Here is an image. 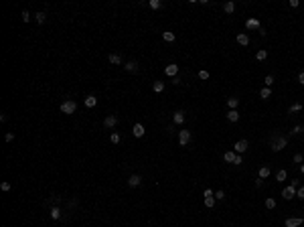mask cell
<instances>
[{
  "instance_id": "cell-1",
  "label": "cell",
  "mask_w": 304,
  "mask_h": 227,
  "mask_svg": "<svg viewBox=\"0 0 304 227\" xmlns=\"http://www.w3.org/2000/svg\"><path fill=\"white\" fill-rule=\"evenodd\" d=\"M286 146H288V138H286V136H274L272 144H270L272 152H280V150H284Z\"/></svg>"
},
{
  "instance_id": "cell-2",
  "label": "cell",
  "mask_w": 304,
  "mask_h": 227,
  "mask_svg": "<svg viewBox=\"0 0 304 227\" xmlns=\"http://www.w3.org/2000/svg\"><path fill=\"white\" fill-rule=\"evenodd\" d=\"M75 110H77V104L73 100H67L61 104V114H75Z\"/></svg>"
},
{
  "instance_id": "cell-3",
  "label": "cell",
  "mask_w": 304,
  "mask_h": 227,
  "mask_svg": "<svg viewBox=\"0 0 304 227\" xmlns=\"http://www.w3.org/2000/svg\"><path fill=\"white\" fill-rule=\"evenodd\" d=\"M205 207L207 209H213V205H215V193H213L211 189H205Z\"/></svg>"
},
{
  "instance_id": "cell-4",
  "label": "cell",
  "mask_w": 304,
  "mask_h": 227,
  "mask_svg": "<svg viewBox=\"0 0 304 227\" xmlns=\"http://www.w3.org/2000/svg\"><path fill=\"white\" fill-rule=\"evenodd\" d=\"M189 142H191V132L189 130H181L178 132V144H181V146H187Z\"/></svg>"
},
{
  "instance_id": "cell-5",
  "label": "cell",
  "mask_w": 304,
  "mask_h": 227,
  "mask_svg": "<svg viewBox=\"0 0 304 227\" xmlns=\"http://www.w3.org/2000/svg\"><path fill=\"white\" fill-rule=\"evenodd\" d=\"M247 146H250V144H247V140H239V142L233 144V152L235 154H243V152L247 150Z\"/></svg>"
},
{
  "instance_id": "cell-6",
  "label": "cell",
  "mask_w": 304,
  "mask_h": 227,
  "mask_svg": "<svg viewBox=\"0 0 304 227\" xmlns=\"http://www.w3.org/2000/svg\"><path fill=\"white\" fill-rule=\"evenodd\" d=\"M282 197H284L286 201L294 199V197H296V187H294V185H288V187H286L284 191H282Z\"/></svg>"
},
{
  "instance_id": "cell-7",
  "label": "cell",
  "mask_w": 304,
  "mask_h": 227,
  "mask_svg": "<svg viewBox=\"0 0 304 227\" xmlns=\"http://www.w3.org/2000/svg\"><path fill=\"white\" fill-rule=\"evenodd\" d=\"M302 223H304L302 217H288L286 219V227H300Z\"/></svg>"
},
{
  "instance_id": "cell-8",
  "label": "cell",
  "mask_w": 304,
  "mask_h": 227,
  "mask_svg": "<svg viewBox=\"0 0 304 227\" xmlns=\"http://www.w3.org/2000/svg\"><path fill=\"white\" fill-rule=\"evenodd\" d=\"M116 124H118V118H116V116H114V114H110V116H108V118H106V120H104V126H106V128H108V130H112V128H116Z\"/></svg>"
},
{
  "instance_id": "cell-9",
  "label": "cell",
  "mask_w": 304,
  "mask_h": 227,
  "mask_svg": "<svg viewBox=\"0 0 304 227\" xmlns=\"http://www.w3.org/2000/svg\"><path fill=\"white\" fill-rule=\"evenodd\" d=\"M132 134H134L136 138H142V136L146 134V130H144L142 124H134V126H132Z\"/></svg>"
},
{
  "instance_id": "cell-10",
  "label": "cell",
  "mask_w": 304,
  "mask_h": 227,
  "mask_svg": "<svg viewBox=\"0 0 304 227\" xmlns=\"http://www.w3.org/2000/svg\"><path fill=\"white\" fill-rule=\"evenodd\" d=\"M245 28H250V31H254V28H262V24H260V20L258 18H247L245 20Z\"/></svg>"
},
{
  "instance_id": "cell-11",
  "label": "cell",
  "mask_w": 304,
  "mask_h": 227,
  "mask_svg": "<svg viewBox=\"0 0 304 227\" xmlns=\"http://www.w3.org/2000/svg\"><path fill=\"white\" fill-rule=\"evenodd\" d=\"M164 73L168 75V77H177V73H178V65H174V63H173V65H166V67H164Z\"/></svg>"
},
{
  "instance_id": "cell-12",
  "label": "cell",
  "mask_w": 304,
  "mask_h": 227,
  "mask_svg": "<svg viewBox=\"0 0 304 227\" xmlns=\"http://www.w3.org/2000/svg\"><path fill=\"white\" fill-rule=\"evenodd\" d=\"M173 120H174V124H177V126H181V124H185V112H183V110H178V112H174Z\"/></svg>"
},
{
  "instance_id": "cell-13",
  "label": "cell",
  "mask_w": 304,
  "mask_h": 227,
  "mask_svg": "<svg viewBox=\"0 0 304 227\" xmlns=\"http://www.w3.org/2000/svg\"><path fill=\"white\" fill-rule=\"evenodd\" d=\"M83 104H85V108H95V106H97V97L95 95H87L83 100Z\"/></svg>"
},
{
  "instance_id": "cell-14",
  "label": "cell",
  "mask_w": 304,
  "mask_h": 227,
  "mask_svg": "<svg viewBox=\"0 0 304 227\" xmlns=\"http://www.w3.org/2000/svg\"><path fill=\"white\" fill-rule=\"evenodd\" d=\"M140 183H142V177H140V174H132V177L128 178V185L130 187H138Z\"/></svg>"
},
{
  "instance_id": "cell-15",
  "label": "cell",
  "mask_w": 304,
  "mask_h": 227,
  "mask_svg": "<svg viewBox=\"0 0 304 227\" xmlns=\"http://www.w3.org/2000/svg\"><path fill=\"white\" fill-rule=\"evenodd\" d=\"M237 43L243 45V47L250 45V37H247V33H239V35H237Z\"/></svg>"
},
{
  "instance_id": "cell-16",
  "label": "cell",
  "mask_w": 304,
  "mask_h": 227,
  "mask_svg": "<svg viewBox=\"0 0 304 227\" xmlns=\"http://www.w3.org/2000/svg\"><path fill=\"white\" fill-rule=\"evenodd\" d=\"M227 120H229V122H239V112H237V110H229V112H227Z\"/></svg>"
},
{
  "instance_id": "cell-17",
  "label": "cell",
  "mask_w": 304,
  "mask_h": 227,
  "mask_svg": "<svg viewBox=\"0 0 304 227\" xmlns=\"http://www.w3.org/2000/svg\"><path fill=\"white\" fill-rule=\"evenodd\" d=\"M124 67H126V71H130V73H136V71H138V63L136 61H128Z\"/></svg>"
},
{
  "instance_id": "cell-18",
  "label": "cell",
  "mask_w": 304,
  "mask_h": 227,
  "mask_svg": "<svg viewBox=\"0 0 304 227\" xmlns=\"http://www.w3.org/2000/svg\"><path fill=\"white\" fill-rule=\"evenodd\" d=\"M110 63H112V65H120V63H122V57H120L118 53H110Z\"/></svg>"
},
{
  "instance_id": "cell-19",
  "label": "cell",
  "mask_w": 304,
  "mask_h": 227,
  "mask_svg": "<svg viewBox=\"0 0 304 227\" xmlns=\"http://www.w3.org/2000/svg\"><path fill=\"white\" fill-rule=\"evenodd\" d=\"M152 89L156 93H162V91H164V81H154V83H152Z\"/></svg>"
},
{
  "instance_id": "cell-20",
  "label": "cell",
  "mask_w": 304,
  "mask_h": 227,
  "mask_svg": "<svg viewBox=\"0 0 304 227\" xmlns=\"http://www.w3.org/2000/svg\"><path fill=\"white\" fill-rule=\"evenodd\" d=\"M162 39H164L166 43H174V33H170V31H164V33H162Z\"/></svg>"
},
{
  "instance_id": "cell-21",
  "label": "cell",
  "mask_w": 304,
  "mask_h": 227,
  "mask_svg": "<svg viewBox=\"0 0 304 227\" xmlns=\"http://www.w3.org/2000/svg\"><path fill=\"white\" fill-rule=\"evenodd\" d=\"M233 10H235V4L231 2V0H229V2H225V4H223V12H227V14H231Z\"/></svg>"
},
{
  "instance_id": "cell-22",
  "label": "cell",
  "mask_w": 304,
  "mask_h": 227,
  "mask_svg": "<svg viewBox=\"0 0 304 227\" xmlns=\"http://www.w3.org/2000/svg\"><path fill=\"white\" fill-rule=\"evenodd\" d=\"M286 177H288V173H286V170L282 168V170H278V174H276V181H278V183H284V181H286Z\"/></svg>"
},
{
  "instance_id": "cell-23",
  "label": "cell",
  "mask_w": 304,
  "mask_h": 227,
  "mask_svg": "<svg viewBox=\"0 0 304 227\" xmlns=\"http://www.w3.org/2000/svg\"><path fill=\"white\" fill-rule=\"evenodd\" d=\"M235 156H237L235 152H225V154H223V160H225V162H231V164H233Z\"/></svg>"
},
{
  "instance_id": "cell-24",
  "label": "cell",
  "mask_w": 304,
  "mask_h": 227,
  "mask_svg": "<svg viewBox=\"0 0 304 227\" xmlns=\"http://www.w3.org/2000/svg\"><path fill=\"white\" fill-rule=\"evenodd\" d=\"M51 217H53L55 221L61 219V209H59V207H53V209H51Z\"/></svg>"
},
{
  "instance_id": "cell-25",
  "label": "cell",
  "mask_w": 304,
  "mask_h": 227,
  "mask_svg": "<svg viewBox=\"0 0 304 227\" xmlns=\"http://www.w3.org/2000/svg\"><path fill=\"white\" fill-rule=\"evenodd\" d=\"M266 57H268V51L266 49H260L258 53H255V59H258V61H264Z\"/></svg>"
},
{
  "instance_id": "cell-26",
  "label": "cell",
  "mask_w": 304,
  "mask_h": 227,
  "mask_svg": "<svg viewBox=\"0 0 304 227\" xmlns=\"http://www.w3.org/2000/svg\"><path fill=\"white\" fill-rule=\"evenodd\" d=\"M148 6H150L152 10H158V8H162V2H160V0H150V2H148Z\"/></svg>"
},
{
  "instance_id": "cell-27",
  "label": "cell",
  "mask_w": 304,
  "mask_h": 227,
  "mask_svg": "<svg viewBox=\"0 0 304 227\" xmlns=\"http://www.w3.org/2000/svg\"><path fill=\"white\" fill-rule=\"evenodd\" d=\"M270 95H272V89H270V87H264L262 91H260V97H262V100H268Z\"/></svg>"
},
{
  "instance_id": "cell-28",
  "label": "cell",
  "mask_w": 304,
  "mask_h": 227,
  "mask_svg": "<svg viewBox=\"0 0 304 227\" xmlns=\"http://www.w3.org/2000/svg\"><path fill=\"white\" fill-rule=\"evenodd\" d=\"M35 20H37L39 24H43L47 20V14H45V12H37V14H35Z\"/></svg>"
},
{
  "instance_id": "cell-29",
  "label": "cell",
  "mask_w": 304,
  "mask_h": 227,
  "mask_svg": "<svg viewBox=\"0 0 304 227\" xmlns=\"http://www.w3.org/2000/svg\"><path fill=\"white\" fill-rule=\"evenodd\" d=\"M227 106H229L231 110H235L239 106V100H237V97H229V100H227Z\"/></svg>"
},
{
  "instance_id": "cell-30",
  "label": "cell",
  "mask_w": 304,
  "mask_h": 227,
  "mask_svg": "<svg viewBox=\"0 0 304 227\" xmlns=\"http://www.w3.org/2000/svg\"><path fill=\"white\" fill-rule=\"evenodd\" d=\"M270 177V168L268 166H262V168H260V178H268Z\"/></svg>"
},
{
  "instance_id": "cell-31",
  "label": "cell",
  "mask_w": 304,
  "mask_h": 227,
  "mask_svg": "<svg viewBox=\"0 0 304 227\" xmlns=\"http://www.w3.org/2000/svg\"><path fill=\"white\" fill-rule=\"evenodd\" d=\"M110 142H112V144H120V134H118V132H112V134H110Z\"/></svg>"
},
{
  "instance_id": "cell-32",
  "label": "cell",
  "mask_w": 304,
  "mask_h": 227,
  "mask_svg": "<svg viewBox=\"0 0 304 227\" xmlns=\"http://www.w3.org/2000/svg\"><path fill=\"white\" fill-rule=\"evenodd\" d=\"M300 110H302V104H292L288 112H290V114H294V112H300Z\"/></svg>"
},
{
  "instance_id": "cell-33",
  "label": "cell",
  "mask_w": 304,
  "mask_h": 227,
  "mask_svg": "<svg viewBox=\"0 0 304 227\" xmlns=\"http://www.w3.org/2000/svg\"><path fill=\"white\" fill-rule=\"evenodd\" d=\"M266 207H268V209H274V207H276V199H272V197H270V199H266Z\"/></svg>"
},
{
  "instance_id": "cell-34",
  "label": "cell",
  "mask_w": 304,
  "mask_h": 227,
  "mask_svg": "<svg viewBox=\"0 0 304 227\" xmlns=\"http://www.w3.org/2000/svg\"><path fill=\"white\" fill-rule=\"evenodd\" d=\"M31 18H33V14H31V12H28V10H23V20H24V23H28Z\"/></svg>"
},
{
  "instance_id": "cell-35",
  "label": "cell",
  "mask_w": 304,
  "mask_h": 227,
  "mask_svg": "<svg viewBox=\"0 0 304 227\" xmlns=\"http://www.w3.org/2000/svg\"><path fill=\"white\" fill-rule=\"evenodd\" d=\"M264 83H266V87H272V83H274V77H272V75H266Z\"/></svg>"
},
{
  "instance_id": "cell-36",
  "label": "cell",
  "mask_w": 304,
  "mask_h": 227,
  "mask_svg": "<svg viewBox=\"0 0 304 227\" xmlns=\"http://www.w3.org/2000/svg\"><path fill=\"white\" fill-rule=\"evenodd\" d=\"M0 189H2V191H10V189H12V185H10V183H6V181H4L2 185H0Z\"/></svg>"
},
{
  "instance_id": "cell-37",
  "label": "cell",
  "mask_w": 304,
  "mask_h": 227,
  "mask_svg": "<svg viewBox=\"0 0 304 227\" xmlns=\"http://www.w3.org/2000/svg\"><path fill=\"white\" fill-rule=\"evenodd\" d=\"M199 79H209V71H199Z\"/></svg>"
},
{
  "instance_id": "cell-38",
  "label": "cell",
  "mask_w": 304,
  "mask_h": 227,
  "mask_svg": "<svg viewBox=\"0 0 304 227\" xmlns=\"http://www.w3.org/2000/svg\"><path fill=\"white\" fill-rule=\"evenodd\" d=\"M302 132H304V126H294L292 134H302Z\"/></svg>"
},
{
  "instance_id": "cell-39",
  "label": "cell",
  "mask_w": 304,
  "mask_h": 227,
  "mask_svg": "<svg viewBox=\"0 0 304 227\" xmlns=\"http://www.w3.org/2000/svg\"><path fill=\"white\" fill-rule=\"evenodd\" d=\"M302 160H304V156H302V154H294V162H298V164H302Z\"/></svg>"
},
{
  "instance_id": "cell-40",
  "label": "cell",
  "mask_w": 304,
  "mask_h": 227,
  "mask_svg": "<svg viewBox=\"0 0 304 227\" xmlns=\"http://www.w3.org/2000/svg\"><path fill=\"white\" fill-rule=\"evenodd\" d=\"M296 197H298V199H302V201H304V187H300V189L296 191Z\"/></svg>"
},
{
  "instance_id": "cell-41",
  "label": "cell",
  "mask_w": 304,
  "mask_h": 227,
  "mask_svg": "<svg viewBox=\"0 0 304 227\" xmlns=\"http://www.w3.org/2000/svg\"><path fill=\"white\" fill-rule=\"evenodd\" d=\"M215 199L223 201V199H225V193H223V191H217V193H215Z\"/></svg>"
},
{
  "instance_id": "cell-42",
  "label": "cell",
  "mask_w": 304,
  "mask_h": 227,
  "mask_svg": "<svg viewBox=\"0 0 304 227\" xmlns=\"http://www.w3.org/2000/svg\"><path fill=\"white\" fill-rule=\"evenodd\" d=\"M4 140H6V142H12V140H14V134H12V132H8V134L4 136Z\"/></svg>"
},
{
  "instance_id": "cell-43",
  "label": "cell",
  "mask_w": 304,
  "mask_h": 227,
  "mask_svg": "<svg viewBox=\"0 0 304 227\" xmlns=\"http://www.w3.org/2000/svg\"><path fill=\"white\" fill-rule=\"evenodd\" d=\"M298 83L304 85V71H300V73H298Z\"/></svg>"
},
{
  "instance_id": "cell-44",
  "label": "cell",
  "mask_w": 304,
  "mask_h": 227,
  "mask_svg": "<svg viewBox=\"0 0 304 227\" xmlns=\"http://www.w3.org/2000/svg\"><path fill=\"white\" fill-rule=\"evenodd\" d=\"M241 154H237V156H235V160H233V164H241Z\"/></svg>"
},
{
  "instance_id": "cell-45",
  "label": "cell",
  "mask_w": 304,
  "mask_h": 227,
  "mask_svg": "<svg viewBox=\"0 0 304 227\" xmlns=\"http://www.w3.org/2000/svg\"><path fill=\"white\" fill-rule=\"evenodd\" d=\"M264 185V181H262V178H255V187H258V189H260V187H262Z\"/></svg>"
},
{
  "instance_id": "cell-46",
  "label": "cell",
  "mask_w": 304,
  "mask_h": 227,
  "mask_svg": "<svg viewBox=\"0 0 304 227\" xmlns=\"http://www.w3.org/2000/svg\"><path fill=\"white\" fill-rule=\"evenodd\" d=\"M300 173L304 174V162H302V164H300Z\"/></svg>"
}]
</instances>
